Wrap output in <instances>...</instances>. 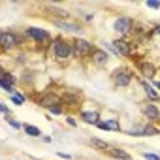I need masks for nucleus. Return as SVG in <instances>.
Returning a JSON list of instances; mask_svg holds the SVG:
<instances>
[{
	"label": "nucleus",
	"instance_id": "nucleus-23",
	"mask_svg": "<svg viewBox=\"0 0 160 160\" xmlns=\"http://www.w3.org/2000/svg\"><path fill=\"white\" fill-rule=\"evenodd\" d=\"M143 158H147V160H160V156L151 154V152H143Z\"/></svg>",
	"mask_w": 160,
	"mask_h": 160
},
{
	"label": "nucleus",
	"instance_id": "nucleus-27",
	"mask_svg": "<svg viewBox=\"0 0 160 160\" xmlns=\"http://www.w3.org/2000/svg\"><path fill=\"white\" fill-rule=\"evenodd\" d=\"M154 32H156V34H160V25H158V27L154 28Z\"/></svg>",
	"mask_w": 160,
	"mask_h": 160
},
{
	"label": "nucleus",
	"instance_id": "nucleus-5",
	"mask_svg": "<svg viewBox=\"0 0 160 160\" xmlns=\"http://www.w3.org/2000/svg\"><path fill=\"white\" fill-rule=\"evenodd\" d=\"M113 28H115V32H119V34H128V32L132 30V21H130L128 17H121V19L115 21Z\"/></svg>",
	"mask_w": 160,
	"mask_h": 160
},
{
	"label": "nucleus",
	"instance_id": "nucleus-4",
	"mask_svg": "<svg viewBox=\"0 0 160 160\" xmlns=\"http://www.w3.org/2000/svg\"><path fill=\"white\" fill-rule=\"evenodd\" d=\"M17 42H19V38H17L15 34H12V32H2V34H0V45H2L4 49L15 47Z\"/></svg>",
	"mask_w": 160,
	"mask_h": 160
},
{
	"label": "nucleus",
	"instance_id": "nucleus-11",
	"mask_svg": "<svg viewBox=\"0 0 160 160\" xmlns=\"http://www.w3.org/2000/svg\"><path fill=\"white\" fill-rule=\"evenodd\" d=\"M91 57H92L94 64H100V66H102V64L108 62V55H106V51H102V49H94Z\"/></svg>",
	"mask_w": 160,
	"mask_h": 160
},
{
	"label": "nucleus",
	"instance_id": "nucleus-17",
	"mask_svg": "<svg viewBox=\"0 0 160 160\" xmlns=\"http://www.w3.org/2000/svg\"><path fill=\"white\" fill-rule=\"evenodd\" d=\"M0 85H2V87H4V89L8 91V92H12V94H15V92H13V91H15V87H13V85H12L10 81H6V79H4V77H2V79H0Z\"/></svg>",
	"mask_w": 160,
	"mask_h": 160
},
{
	"label": "nucleus",
	"instance_id": "nucleus-3",
	"mask_svg": "<svg viewBox=\"0 0 160 160\" xmlns=\"http://www.w3.org/2000/svg\"><path fill=\"white\" fill-rule=\"evenodd\" d=\"M113 81H115L119 87H128L130 81H132V75H130V72H128L126 68H117V70L113 72Z\"/></svg>",
	"mask_w": 160,
	"mask_h": 160
},
{
	"label": "nucleus",
	"instance_id": "nucleus-18",
	"mask_svg": "<svg viewBox=\"0 0 160 160\" xmlns=\"http://www.w3.org/2000/svg\"><path fill=\"white\" fill-rule=\"evenodd\" d=\"M92 145H94V147H98V149H104V151H106V149H111L106 141H100V139H92Z\"/></svg>",
	"mask_w": 160,
	"mask_h": 160
},
{
	"label": "nucleus",
	"instance_id": "nucleus-22",
	"mask_svg": "<svg viewBox=\"0 0 160 160\" xmlns=\"http://www.w3.org/2000/svg\"><path fill=\"white\" fill-rule=\"evenodd\" d=\"M147 6H149V8H152V10H158V8H160V2H156V0H149Z\"/></svg>",
	"mask_w": 160,
	"mask_h": 160
},
{
	"label": "nucleus",
	"instance_id": "nucleus-14",
	"mask_svg": "<svg viewBox=\"0 0 160 160\" xmlns=\"http://www.w3.org/2000/svg\"><path fill=\"white\" fill-rule=\"evenodd\" d=\"M55 25H57L58 28L72 30V32H77V30H79V27H77V25H70V23H64V21H55Z\"/></svg>",
	"mask_w": 160,
	"mask_h": 160
},
{
	"label": "nucleus",
	"instance_id": "nucleus-16",
	"mask_svg": "<svg viewBox=\"0 0 160 160\" xmlns=\"http://www.w3.org/2000/svg\"><path fill=\"white\" fill-rule=\"evenodd\" d=\"M23 128H25V132H27L28 136H40V134H42V132H40V128H36V126H30V124H25Z\"/></svg>",
	"mask_w": 160,
	"mask_h": 160
},
{
	"label": "nucleus",
	"instance_id": "nucleus-12",
	"mask_svg": "<svg viewBox=\"0 0 160 160\" xmlns=\"http://www.w3.org/2000/svg\"><path fill=\"white\" fill-rule=\"evenodd\" d=\"M143 89H145L147 96H149V98H151L152 102H158V92H156V91H154V89H152V87H151V85L147 83V81H143Z\"/></svg>",
	"mask_w": 160,
	"mask_h": 160
},
{
	"label": "nucleus",
	"instance_id": "nucleus-7",
	"mask_svg": "<svg viewBox=\"0 0 160 160\" xmlns=\"http://www.w3.org/2000/svg\"><path fill=\"white\" fill-rule=\"evenodd\" d=\"M141 111H143V113H145V117H149L151 121H156V119H160L158 106H154V104H143V106H141Z\"/></svg>",
	"mask_w": 160,
	"mask_h": 160
},
{
	"label": "nucleus",
	"instance_id": "nucleus-26",
	"mask_svg": "<svg viewBox=\"0 0 160 160\" xmlns=\"http://www.w3.org/2000/svg\"><path fill=\"white\" fill-rule=\"evenodd\" d=\"M0 109H2V113H4V115H8V113H10V111H8V108H6L4 104H2V106H0Z\"/></svg>",
	"mask_w": 160,
	"mask_h": 160
},
{
	"label": "nucleus",
	"instance_id": "nucleus-6",
	"mask_svg": "<svg viewBox=\"0 0 160 160\" xmlns=\"http://www.w3.org/2000/svg\"><path fill=\"white\" fill-rule=\"evenodd\" d=\"M27 34H28L30 38H34L36 42H49V40H51L49 32H45V30H42V28H36V27H30V28L27 30Z\"/></svg>",
	"mask_w": 160,
	"mask_h": 160
},
{
	"label": "nucleus",
	"instance_id": "nucleus-21",
	"mask_svg": "<svg viewBox=\"0 0 160 160\" xmlns=\"http://www.w3.org/2000/svg\"><path fill=\"white\" fill-rule=\"evenodd\" d=\"M49 12H53V13H57V15H60V17H68V12H64V10H57V8H49Z\"/></svg>",
	"mask_w": 160,
	"mask_h": 160
},
{
	"label": "nucleus",
	"instance_id": "nucleus-10",
	"mask_svg": "<svg viewBox=\"0 0 160 160\" xmlns=\"http://www.w3.org/2000/svg\"><path fill=\"white\" fill-rule=\"evenodd\" d=\"M81 119H83L85 122H89V124H98V122H100L98 111H85V113H81Z\"/></svg>",
	"mask_w": 160,
	"mask_h": 160
},
{
	"label": "nucleus",
	"instance_id": "nucleus-9",
	"mask_svg": "<svg viewBox=\"0 0 160 160\" xmlns=\"http://www.w3.org/2000/svg\"><path fill=\"white\" fill-rule=\"evenodd\" d=\"M139 70H141V75L147 77V79H152L154 77V66L151 62H141L139 64Z\"/></svg>",
	"mask_w": 160,
	"mask_h": 160
},
{
	"label": "nucleus",
	"instance_id": "nucleus-19",
	"mask_svg": "<svg viewBox=\"0 0 160 160\" xmlns=\"http://www.w3.org/2000/svg\"><path fill=\"white\" fill-rule=\"evenodd\" d=\"M12 100H13V104H17V106H23V102H25V98L21 96V94H12Z\"/></svg>",
	"mask_w": 160,
	"mask_h": 160
},
{
	"label": "nucleus",
	"instance_id": "nucleus-20",
	"mask_svg": "<svg viewBox=\"0 0 160 160\" xmlns=\"http://www.w3.org/2000/svg\"><path fill=\"white\" fill-rule=\"evenodd\" d=\"M49 111H51L53 115H60V113H62V106H60V104H57V106H51V108H49Z\"/></svg>",
	"mask_w": 160,
	"mask_h": 160
},
{
	"label": "nucleus",
	"instance_id": "nucleus-13",
	"mask_svg": "<svg viewBox=\"0 0 160 160\" xmlns=\"http://www.w3.org/2000/svg\"><path fill=\"white\" fill-rule=\"evenodd\" d=\"M113 158H121V160H130V154L128 152H124V151H121V149H109L108 151Z\"/></svg>",
	"mask_w": 160,
	"mask_h": 160
},
{
	"label": "nucleus",
	"instance_id": "nucleus-15",
	"mask_svg": "<svg viewBox=\"0 0 160 160\" xmlns=\"http://www.w3.org/2000/svg\"><path fill=\"white\" fill-rule=\"evenodd\" d=\"M106 128H108V130H113V132H119V130H121V124H119V121L109 119V121H106Z\"/></svg>",
	"mask_w": 160,
	"mask_h": 160
},
{
	"label": "nucleus",
	"instance_id": "nucleus-8",
	"mask_svg": "<svg viewBox=\"0 0 160 160\" xmlns=\"http://www.w3.org/2000/svg\"><path fill=\"white\" fill-rule=\"evenodd\" d=\"M113 49H115L117 55H122V57H128V55H130V45H128V42H124V40L113 42Z\"/></svg>",
	"mask_w": 160,
	"mask_h": 160
},
{
	"label": "nucleus",
	"instance_id": "nucleus-1",
	"mask_svg": "<svg viewBox=\"0 0 160 160\" xmlns=\"http://www.w3.org/2000/svg\"><path fill=\"white\" fill-rule=\"evenodd\" d=\"M53 53H55V57L57 58H68L72 53H73V47L68 43V42H64V40H55L53 42Z\"/></svg>",
	"mask_w": 160,
	"mask_h": 160
},
{
	"label": "nucleus",
	"instance_id": "nucleus-2",
	"mask_svg": "<svg viewBox=\"0 0 160 160\" xmlns=\"http://www.w3.org/2000/svg\"><path fill=\"white\" fill-rule=\"evenodd\" d=\"M94 47L87 42V40H81V38H77L73 42V55L77 57H87V55H92Z\"/></svg>",
	"mask_w": 160,
	"mask_h": 160
},
{
	"label": "nucleus",
	"instance_id": "nucleus-25",
	"mask_svg": "<svg viewBox=\"0 0 160 160\" xmlns=\"http://www.w3.org/2000/svg\"><path fill=\"white\" fill-rule=\"evenodd\" d=\"M96 126H98V128H100V130H108V128H106V122H102V121H100V122H98V124H96Z\"/></svg>",
	"mask_w": 160,
	"mask_h": 160
},
{
	"label": "nucleus",
	"instance_id": "nucleus-24",
	"mask_svg": "<svg viewBox=\"0 0 160 160\" xmlns=\"http://www.w3.org/2000/svg\"><path fill=\"white\" fill-rule=\"evenodd\" d=\"M10 124H12V126H13V128H21V124H19V122H17V121H10Z\"/></svg>",
	"mask_w": 160,
	"mask_h": 160
}]
</instances>
